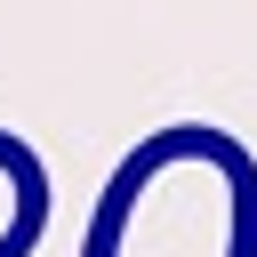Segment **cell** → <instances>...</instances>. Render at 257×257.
Segmentation results:
<instances>
[]
</instances>
